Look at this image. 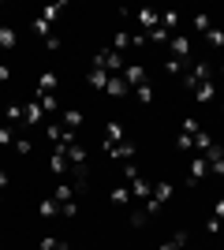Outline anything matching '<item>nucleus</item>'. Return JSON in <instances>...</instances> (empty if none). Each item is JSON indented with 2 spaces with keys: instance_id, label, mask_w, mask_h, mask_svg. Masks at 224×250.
Returning <instances> with one entry per match:
<instances>
[{
  "instance_id": "obj_32",
  "label": "nucleus",
  "mask_w": 224,
  "mask_h": 250,
  "mask_svg": "<svg viewBox=\"0 0 224 250\" xmlns=\"http://www.w3.org/2000/svg\"><path fill=\"white\" fill-rule=\"evenodd\" d=\"M127 220H131V228H146V220H149V217H146V209H131V217H127Z\"/></svg>"
},
{
  "instance_id": "obj_7",
  "label": "nucleus",
  "mask_w": 224,
  "mask_h": 250,
  "mask_svg": "<svg viewBox=\"0 0 224 250\" xmlns=\"http://www.w3.org/2000/svg\"><path fill=\"white\" fill-rule=\"evenodd\" d=\"M67 168H71V165H67V149H64V146H56L53 157H49V172H53V176H64Z\"/></svg>"
},
{
  "instance_id": "obj_41",
  "label": "nucleus",
  "mask_w": 224,
  "mask_h": 250,
  "mask_svg": "<svg viewBox=\"0 0 224 250\" xmlns=\"http://www.w3.org/2000/svg\"><path fill=\"white\" fill-rule=\"evenodd\" d=\"M164 38H168V30H164V26H157V30H149V42H164Z\"/></svg>"
},
{
  "instance_id": "obj_42",
  "label": "nucleus",
  "mask_w": 224,
  "mask_h": 250,
  "mask_svg": "<svg viewBox=\"0 0 224 250\" xmlns=\"http://www.w3.org/2000/svg\"><path fill=\"white\" fill-rule=\"evenodd\" d=\"M8 120H22V104H8Z\"/></svg>"
},
{
  "instance_id": "obj_20",
  "label": "nucleus",
  "mask_w": 224,
  "mask_h": 250,
  "mask_svg": "<svg viewBox=\"0 0 224 250\" xmlns=\"http://www.w3.org/2000/svg\"><path fill=\"white\" fill-rule=\"evenodd\" d=\"M67 149V165H86V149L79 146V142H71V146H64Z\"/></svg>"
},
{
  "instance_id": "obj_28",
  "label": "nucleus",
  "mask_w": 224,
  "mask_h": 250,
  "mask_svg": "<svg viewBox=\"0 0 224 250\" xmlns=\"http://www.w3.org/2000/svg\"><path fill=\"white\" fill-rule=\"evenodd\" d=\"M209 26H213V19H209L205 11H198V15H194V30H198V34L205 38V34H209Z\"/></svg>"
},
{
  "instance_id": "obj_40",
  "label": "nucleus",
  "mask_w": 224,
  "mask_h": 250,
  "mask_svg": "<svg viewBox=\"0 0 224 250\" xmlns=\"http://www.w3.org/2000/svg\"><path fill=\"white\" fill-rule=\"evenodd\" d=\"M221 224H224V220H217V217H209V220H205V231H209V235H217V231H221Z\"/></svg>"
},
{
  "instance_id": "obj_31",
  "label": "nucleus",
  "mask_w": 224,
  "mask_h": 250,
  "mask_svg": "<svg viewBox=\"0 0 224 250\" xmlns=\"http://www.w3.org/2000/svg\"><path fill=\"white\" fill-rule=\"evenodd\" d=\"M135 97H139V101H142V104H149V101H153V86H149V83H142V86H135Z\"/></svg>"
},
{
  "instance_id": "obj_8",
  "label": "nucleus",
  "mask_w": 224,
  "mask_h": 250,
  "mask_svg": "<svg viewBox=\"0 0 224 250\" xmlns=\"http://www.w3.org/2000/svg\"><path fill=\"white\" fill-rule=\"evenodd\" d=\"M172 56H176V60H191V38H187V34H176V38H172Z\"/></svg>"
},
{
  "instance_id": "obj_34",
  "label": "nucleus",
  "mask_w": 224,
  "mask_h": 250,
  "mask_svg": "<svg viewBox=\"0 0 224 250\" xmlns=\"http://www.w3.org/2000/svg\"><path fill=\"white\" fill-rule=\"evenodd\" d=\"M183 67H187V63L176 60V56H168V60H164V71H168V75H183Z\"/></svg>"
},
{
  "instance_id": "obj_44",
  "label": "nucleus",
  "mask_w": 224,
  "mask_h": 250,
  "mask_svg": "<svg viewBox=\"0 0 224 250\" xmlns=\"http://www.w3.org/2000/svg\"><path fill=\"white\" fill-rule=\"evenodd\" d=\"M213 217H217V220H224V194L217 198V206H213Z\"/></svg>"
},
{
  "instance_id": "obj_33",
  "label": "nucleus",
  "mask_w": 224,
  "mask_h": 250,
  "mask_svg": "<svg viewBox=\"0 0 224 250\" xmlns=\"http://www.w3.org/2000/svg\"><path fill=\"white\" fill-rule=\"evenodd\" d=\"M198 131H202V124H198V120H194V116H187V120H183V131H180V135H198Z\"/></svg>"
},
{
  "instance_id": "obj_10",
  "label": "nucleus",
  "mask_w": 224,
  "mask_h": 250,
  "mask_svg": "<svg viewBox=\"0 0 224 250\" xmlns=\"http://www.w3.org/2000/svg\"><path fill=\"white\" fill-rule=\"evenodd\" d=\"M205 161H209V172H213V176H224V146L213 142V149L205 153Z\"/></svg>"
},
{
  "instance_id": "obj_12",
  "label": "nucleus",
  "mask_w": 224,
  "mask_h": 250,
  "mask_svg": "<svg viewBox=\"0 0 224 250\" xmlns=\"http://www.w3.org/2000/svg\"><path fill=\"white\" fill-rule=\"evenodd\" d=\"M60 124L79 135V127H82V112H79V108H64V112H60Z\"/></svg>"
},
{
  "instance_id": "obj_45",
  "label": "nucleus",
  "mask_w": 224,
  "mask_h": 250,
  "mask_svg": "<svg viewBox=\"0 0 224 250\" xmlns=\"http://www.w3.org/2000/svg\"><path fill=\"white\" fill-rule=\"evenodd\" d=\"M45 49L56 52V49H60V38H56V34H49V38H45Z\"/></svg>"
},
{
  "instance_id": "obj_9",
  "label": "nucleus",
  "mask_w": 224,
  "mask_h": 250,
  "mask_svg": "<svg viewBox=\"0 0 224 250\" xmlns=\"http://www.w3.org/2000/svg\"><path fill=\"white\" fill-rule=\"evenodd\" d=\"M120 79H123V83H127L131 90H135V86H142V83H146V71H142V63H127Z\"/></svg>"
},
{
  "instance_id": "obj_23",
  "label": "nucleus",
  "mask_w": 224,
  "mask_h": 250,
  "mask_svg": "<svg viewBox=\"0 0 224 250\" xmlns=\"http://www.w3.org/2000/svg\"><path fill=\"white\" fill-rule=\"evenodd\" d=\"M30 30H34V34H38V38H41V42H45V38H49V34H53V22H45L41 15H38V19L30 22Z\"/></svg>"
},
{
  "instance_id": "obj_11",
  "label": "nucleus",
  "mask_w": 224,
  "mask_h": 250,
  "mask_svg": "<svg viewBox=\"0 0 224 250\" xmlns=\"http://www.w3.org/2000/svg\"><path fill=\"white\" fill-rule=\"evenodd\" d=\"M105 94H108V97H127V94H131V86L123 83L120 75H108V86H105Z\"/></svg>"
},
{
  "instance_id": "obj_49",
  "label": "nucleus",
  "mask_w": 224,
  "mask_h": 250,
  "mask_svg": "<svg viewBox=\"0 0 224 250\" xmlns=\"http://www.w3.org/2000/svg\"><path fill=\"white\" fill-rule=\"evenodd\" d=\"M194 250H202V247H194Z\"/></svg>"
},
{
  "instance_id": "obj_22",
  "label": "nucleus",
  "mask_w": 224,
  "mask_h": 250,
  "mask_svg": "<svg viewBox=\"0 0 224 250\" xmlns=\"http://www.w3.org/2000/svg\"><path fill=\"white\" fill-rule=\"evenodd\" d=\"M90 86H94V90H105L108 86V71L105 67H94V71H90Z\"/></svg>"
},
{
  "instance_id": "obj_37",
  "label": "nucleus",
  "mask_w": 224,
  "mask_h": 250,
  "mask_svg": "<svg viewBox=\"0 0 224 250\" xmlns=\"http://www.w3.org/2000/svg\"><path fill=\"white\" fill-rule=\"evenodd\" d=\"M176 149H180V153H187V149H194V138H191V135H180V138H176Z\"/></svg>"
},
{
  "instance_id": "obj_3",
  "label": "nucleus",
  "mask_w": 224,
  "mask_h": 250,
  "mask_svg": "<svg viewBox=\"0 0 224 250\" xmlns=\"http://www.w3.org/2000/svg\"><path fill=\"white\" fill-rule=\"evenodd\" d=\"M123 172H127V187H131V198L146 202L149 194H153V183H149L146 176H139V168H135V165H127V168H123Z\"/></svg>"
},
{
  "instance_id": "obj_30",
  "label": "nucleus",
  "mask_w": 224,
  "mask_h": 250,
  "mask_svg": "<svg viewBox=\"0 0 224 250\" xmlns=\"http://www.w3.org/2000/svg\"><path fill=\"white\" fill-rule=\"evenodd\" d=\"M205 42L213 45V49H221V45H224V30H221V26H209V34H205Z\"/></svg>"
},
{
  "instance_id": "obj_21",
  "label": "nucleus",
  "mask_w": 224,
  "mask_h": 250,
  "mask_svg": "<svg viewBox=\"0 0 224 250\" xmlns=\"http://www.w3.org/2000/svg\"><path fill=\"white\" fill-rule=\"evenodd\" d=\"M15 42H19L15 26H0V49H15Z\"/></svg>"
},
{
  "instance_id": "obj_48",
  "label": "nucleus",
  "mask_w": 224,
  "mask_h": 250,
  "mask_svg": "<svg viewBox=\"0 0 224 250\" xmlns=\"http://www.w3.org/2000/svg\"><path fill=\"white\" fill-rule=\"evenodd\" d=\"M60 250H67V243H60Z\"/></svg>"
},
{
  "instance_id": "obj_6",
  "label": "nucleus",
  "mask_w": 224,
  "mask_h": 250,
  "mask_svg": "<svg viewBox=\"0 0 224 250\" xmlns=\"http://www.w3.org/2000/svg\"><path fill=\"white\" fill-rule=\"evenodd\" d=\"M22 120H26L30 127H45V124H49V120H45V112H41V104H38V101L22 104Z\"/></svg>"
},
{
  "instance_id": "obj_47",
  "label": "nucleus",
  "mask_w": 224,
  "mask_h": 250,
  "mask_svg": "<svg viewBox=\"0 0 224 250\" xmlns=\"http://www.w3.org/2000/svg\"><path fill=\"white\" fill-rule=\"evenodd\" d=\"M161 250H183V247H176V243L168 239V243H164V247H161Z\"/></svg>"
},
{
  "instance_id": "obj_17",
  "label": "nucleus",
  "mask_w": 224,
  "mask_h": 250,
  "mask_svg": "<svg viewBox=\"0 0 224 250\" xmlns=\"http://www.w3.org/2000/svg\"><path fill=\"white\" fill-rule=\"evenodd\" d=\"M56 83H60V79H56L53 71H45L41 79H38V97L41 94H56Z\"/></svg>"
},
{
  "instance_id": "obj_1",
  "label": "nucleus",
  "mask_w": 224,
  "mask_h": 250,
  "mask_svg": "<svg viewBox=\"0 0 224 250\" xmlns=\"http://www.w3.org/2000/svg\"><path fill=\"white\" fill-rule=\"evenodd\" d=\"M213 79V67H209V60H198V63H191L187 71H183V86L187 90H198L202 83H209Z\"/></svg>"
},
{
  "instance_id": "obj_18",
  "label": "nucleus",
  "mask_w": 224,
  "mask_h": 250,
  "mask_svg": "<svg viewBox=\"0 0 224 250\" xmlns=\"http://www.w3.org/2000/svg\"><path fill=\"white\" fill-rule=\"evenodd\" d=\"M213 97H217V83H213V79H209V83H202V86H198V90H194V101H213Z\"/></svg>"
},
{
  "instance_id": "obj_29",
  "label": "nucleus",
  "mask_w": 224,
  "mask_h": 250,
  "mask_svg": "<svg viewBox=\"0 0 224 250\" xmlns=\"http://www.w3.org/2000/svg\"><path fill=\"white\" fill-rule=\"evenodd\" d=\"M131 202V187H112V206H127Z\"/></svg>"
},
{
  "instance_id": "obj_16",
  "label": "nucleus",
  "mask_w": 224,
  "mask_h": 250,
  "mask_svg": "<svg viewBox=\"0 0 224 250\" xmlns=\"http://www.w3.org/2000/svg\"><path fill=\"white\" fill-rule=\"evenodd\" d=\"M105 153H108V157H116V161H127V157H135V142H120V146H108Z\"/></svg>"
},
{
  "instance_id": "obj_27",
  "label": "nucleus",
  "mask_w": 224,
  "mask_h": 250,
  "mask_svg": "<svg viewBox=\"0 0 224 250\" xmlns=\"http://www.w3.org/2000/svg\"><path fill=\"white\" fill-rule=\"evenodd\" d=\"M161 26H164V30H176V26H180V11H161Z\"/></svg>"
},
{
  "instance_id": "obj_35",
  "label": "nucleus",
  "mask_w": 224,
  "mask_h": 250,
  "mask_svg": "<svg viewBox=\"0 0 224 250\" xmlns=\"http://www.w3.org/2000/svg\"><path fill=\"white\" fill-rule=\"evenodd\" d=\"M15 153L30 157V153H34V142H30V138H15Z\"/></svg>"
},
{
  "instance_id": "obj_13",
  "label": "nucleus",
  "mask_w": 224,
  "mask_h": 250,
  "mask_svg": "<svg viewBox=\"0 0 224 250\" xmlns=\"http://www.w3.org/2000/svg\"><path fill=\"white\" fill-rule=\"evenodd\" d=\"M120 142H123V124H116V120H112V124L105 127V149H108V146H120Z\"/></svg>"
},
{
  "instance_id": "obj_46",
  "label": "nucleus",
  "mask_w": 224,
  "mask_h": 250,
  "mask_svg": "<svg viewBox=\"0 0 224 250\" xmlns=\"http://www.w3.org/2000/svg\"><path fill=\"white\" fill-rule=\"evenodd\" d=\"M8 79H11V67H8V63H0V83H8Z\"/></svg>"
},
{
  "instance_id": "obj_38",
  "label": "nucleus",
  "mask_w": 224,
  "mask_h": 250,
  "mask_svg": "<svg viewBox=\"0 0 224 250\" xmlns=\"http://www.w3.org/2000/svg\"><path fill=\"white\" fill-rule=\"evenodd\" d=\"M38 250H60V239H53V235H45V239L38 243Z\"/></svg>"
},
{
  "instance_id": "obj_14",
  "label": "nucleus",
  "mask_w": 224,
  "mask_h": 250,
  "mask_svg": "<svg viewBox=\"0 0 224 250\" xmlns=\"http://www.w3.org/2000/svg\"><path fill=\"white\" fill-rule=\"evenodd\" d=\"M53 198L60 202V206H64V202H75V187L67 183V179H60V183H56V190H53Z\"/></svg>"
},
{
  "instance_id": "obj_39",
  "label": "nucleus",
  "mask_w": 224,
  "mask_h": 250,
  "mask_svg": "<svg viewBox=\"0 0 224 250\" xmlns=\"http://www.w3.org/2000/svg\"><path fill=\"white\" fill-rule=\"evenodd\" d=\"M60 217H79V206H75V202H64V206H60Z\"/></svg>"
},
{
  "instance_id": "obj_26",
  "label": "nucleus",
  "mask_w": 224,
  "mask_h": 250,
  "mask_svg": "<svg viewBox=\"0 0 224 250\" xmlns=\"http://www.w3.org/2000/svg\"><path fill=\"white\" fill-rule=\"evenodd\" d=\"M127 45H131V34H127V30H116V34H112V45H108V49L123 52V49H127Z\"/></svg>"
},
{
  "instance_id": "obj_5",
  "label": "nucleus",
  "mask_w": 224,
  "mask_h": 250,
  "mask_svg": "<svg viewBox=\"0 0 224 250\" xmlns=\"http://www.w3.org/2000/svg\"><path fill=\"white\" fill-rule=\"evenodd\" d=\"M205 176H209V161H205V157L198 153V157L191 161V168H187V183L194 187V183H198V179H205Z\"/></svg>"
},
{
  "instance_id": "obj_25",
  "label": "nucleus",
  "mask_w": 224,
  "mask_h": 250,
  "mask_svg": "<svg viewBox=\"0 0 224 250\" xmlns=\"http://www.w3.org/2000/svg\"><path fill=\"white\" fill-rule=\"evenodd\" d=\"M149 198H157L161 206H164V202L172 198V183H153V194H149Z\"/></svg>"
},
{
  "instance_id": "obj_36",
  "label": "nucleus",
  "mask_w": 224,
  "mask_h": 250,
  "mask_svg": "<svg viewBox=\"0 0 224 250\" xmlns=\"http://www.w3.org/2000/svg\"><path fill=\"white\" fill-rule=\"evenodd\" d=\"M0 146H15V127H0Z\"/></svg>"
},
{
  "instance_id": "obj_43",
  "label": "nucleus",
  "mask_w": 224,
  "mask_h": 250,
  "mask_svg": "<svg viewBox=\"0 0 224 250\" xmlns=\"http://www.w3.org/2000/svg\"><path fill=\"white\" fill-rule=\"evenodd\" d=\"M8 183H11V176H8V168H0V194L8 190Z\"/></svg>"
},
{
  "instance_id": "obj_50",
  "label": "nucleus",
  "mask_w": 224,
  "mask_h": 250,
  "mask_svg": "<svg viewBox=\"0 0 224 250\" xmlns=\"http://www.w3.org/2000/svg\"><path fill=\"white\" fill-rule=\"evenodd\" d=\"M221 71H224V63H221Z\"/></svg>"
},
{
  "instance_id": "obj_2",
  "label": "nucleus",
  "mask_w": 224,
  "mask_h": 250,
  "mask_svg": "<svg viewBox=\"0 0 224 250\" xmlns=\"http://www.w3.org/2000/svg\"><path fill=\"white\" fill-rule=\"evenodd\" d=\"M94 67H105L108 75H123L127 60H123V52H116V49H101V52L94 56Z\"/></svg>"
},
{
  "instance_id": "obj_15",
  "label": "nucleus",
  "mask_w": 224,
  "mask_h": 250,
  "mask_svg": "<svg viewBox=\"0 0 224 250\" xmlns=\"http://www.w3.org/2000/svg\"><path fill=\"white\" fill-rule=\"evenodd\" d=\"M38 213H41L45 220L60 217V202H56V198H41V202H38Z\"/></svg>"
},
{
  "instance_id": "obj_24",
  "label": "nucleus",
  "mask_w": 224,
  "mask_h": 250,
  "mask_svg": "<svg viewBox=\"0 0 224 250\" xmlns=\"http://www.w3.org/2000/svg\"><path fill=\"white\" fill-rule=\"evenodd\" d=\"M194 149H198V153H209V149H213V138H209V135H205V131H198V135H194Z\"/></svg>"
},
{
  "instance_id": "obj_19",
  "label": "nucleus",
  "mask_w": 224,
  "mask_h": 250,
  "mask_svg": "<svg viewBox=\"0 0 224 250\" xmlns=\"http://www.w3.org/2000/svg\"><path fill=\"white\" fill-rule=\"evenodd\" d=\"M34 101L41 104V112H45V116L60 112V101H56V94H41V97H34Z\"/></svg>"
},
{
  "instance_id": "obj_4",
  "label": "nucleus",
  "mask_w": 224,
  "mask_h": 250,
  "mask_svg": "<svg viewBox=\"0 0 224 250\" xmlns=\"http://www.w3.org/2000/svg\"><path fill=\"white\" fill-rule=\"evenodd\" d=\"M135 15V22H139V30H157L161 26V11H149V8H142V11H131Z\"/></svg>"
}]
</instances>
